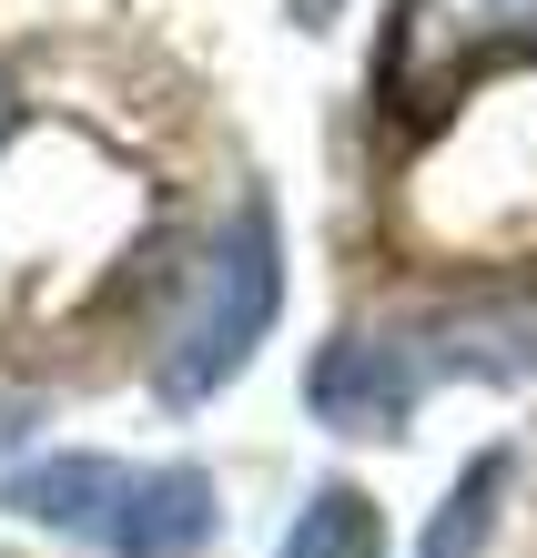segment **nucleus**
I'll return each instance as SVG.
<instances>
[{
    "instance_id": "f257e3e1",
    "label": "nucleus",
    "mask_w": 537,
    "mask_h": 558,
    "mask_svg": "<svg viewBox=\"0 0 537 558\" xmlns=\"http://www.w3.org/2000/svg\"><path fill=\"white\" fill-rule=\"evenodd\" d=\"M0 508L30 529L82 538L102 558H204L213 548V477L204 468H132V457H41L0 477Z\"/></svg>"
},
{
    "instance_id": "f03ea898",
    "label": "nucleus",
    "mask_w": 537,
    "mask_h": 558,
    "mask_svg": "<svg viewBox=\"0 0 537 558\" xmlns=\"http://www.w3.org/2000/svg\"><path fill=\"white\" fill-rule=\"evenodd\" d=\"M284 305V254H274V214L264 204H233L223 234L204 244V265L183 275V305L162 325V355H152V386L162 407H204L213 386H233L254 366L264 325Z\"/></svg>"
},
{
    "instance_id": "7ed1b4c3",
    "label": "nucleus",
    "mask_w": 537,
    "mask_h": 558,
    "mask_svg": "<svg viewBox=\"0 0 537 558\" xmlns=\"http://www.w3.org/2000/svg\"><path fill=\"white\" fill-rule=\"evenodd\" d=\"M497 61H537V0H395L376 82L406 122H436Z\"/></svg>"
},
{
    "instance_id": "20e7f679",
    "label": "nucleus",
    "mask_w": 537,
    "mask_h": 558,
    "mask_svg": "<svg viewBox=\"0 0 537 558\" xmlns=\"http://www.w3.org/2000/svg\"><path fill=\"white\" fill-rule=\"evenodd\" d=\"M406 386H456V376H537V294H487V305H447L416 336H386Z\"/></svg>"
},
{
    "instance_id": "39448f33",
    "label": "nucleus",
    "mask_w": 537,
    "mask_h": 558,
    "mask_svg": "<svg viewBox=\"0 0 537 558\" xmlns=\"http://www.w3.org/2000/svg\"><path fill=\"white\" fill-rule=\"evenodd\" d=\"M305 397H315L325 426L395 437V426H406V407H416V386H406V366H395V345H386V336H334V345L315 355Z\"/></svg>"
},
{
    "instance_id": "423d86ee",
    "label": "nucleus",
    "mask_w": 537,
    "mask_h": 558,
    "mask_svg": "<svg viewBox=\"0 0 537 558\" xmlns=\"http://www.w3.org/2000/svg\"><path fill=\"white\" fill-rule=\"evenodd\" d=\"M508 487H517V457H508V447L466 457V477L447 487V508L426 518L416 558H487V538H497V508H508Z\"/></svg>"
},
{
    "instance_id": "0eeeda50",
    "label": "nucleus",
    "mask_w": 537,
    "mask_h": 558,
    "mask_svg": "<svg viewBox=\"0 0 537 558\" xmlns=\"http://www.w3.org/2000/svg\"><path fill=\"white\" fill-rule=\"evenodd\" d=\"M386 548V518H376V498H365V487H315L305 498V518H294L284 529V558H376Z\"/></svg>"
},
{
    "instance_id": "6e6552de",
    "label": "nucleus",
    "mask_w": 537,
    "mask_h": 558,
    "mask_svg": "<svg viewBox=\"0 0 537 558\" xmlns=\"http://www.w3.org/2000/svg\"><path fill=\"white\" fill-rule=\"evenodd\" d=\"M11 122H21V92H11V72H0V143H11Z\"/></svg>"
},
{
    "instance_id": "1a4fd4ad",
    "label": "nucleus",
    "mask_w": 537,
    "mask_h": 558,
    "mask_svg": "<svg viewBox=\"0 0 537 558\" xmlns=\"http://www.w3.org/2000/svg\"><path fill=\"white\" fill-rule=\"evenodd\" d=\"M294 11H305V21H325V11H334V0H294Z\"/></svg>"
}]
</instances>
